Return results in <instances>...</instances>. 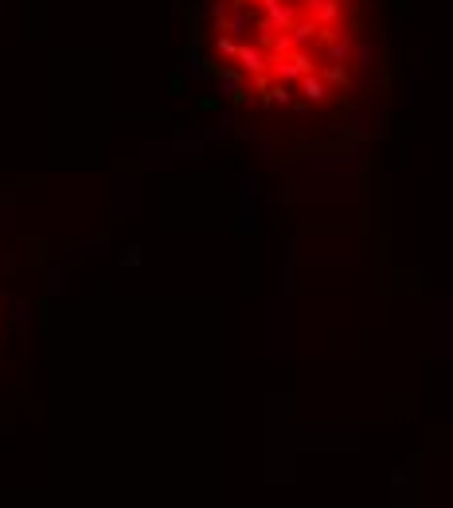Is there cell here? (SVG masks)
Segmentation results:
<instances>
[{
    "label": "cell",
    "mask_w": 453,
    "mask_h": 508,
    "mask_svg": "<svg viewBox=\"0 0 453 508\" xmlns=\"http://www.w3.org/2000/svg\"><path fill=\"white\" fill-rule=\"evenodd\" d=\"M215 67L262 110L317 114L344 102L363 59L360 0H215Z\"/></svg>",
    "instance_id": "1"
}]
</instances>
